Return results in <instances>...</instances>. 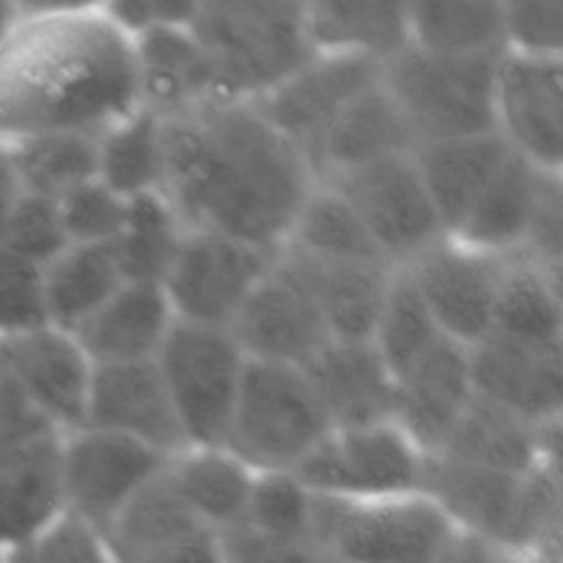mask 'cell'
I'll return each instance as SVG.
<instances>
[{
    "instance_id": "1",
    "label": "cell",
    "mask_w": 563,
    "mask_h": 563,
    "mask_svg": "<svg viewBox=\"0 0 563 563\" xmlns=\"http://www.w3.org/2000/svg\"><path fill=\"white\" fill-rule=\"evenodd\" d=\"M163 121V196L181 225L278 253L317 185L302 148L253 102L212 99Z\"/></svg>"
},
{
    "instance_id": "2",
    "label": "cell",
    "mask_w": 563,
    "mask_h": 563,
    "mask_svg": "<svg viewBox=\"0 0 563 563\" xmlns=\"http://www.w3.org/2000/svg\"><path fill=\"white\" fill-rule=\"evenodd\" d=\"M0 49V137H99L141 108L132 38L102 3L20 5Z\"/></svg>"
},
{
    "instance_id": "3",
    "label": "cell",
    "mask_w": 563,
    "mask_h": 563,
    "mask_svg": "<svg viewBox=\"0 0 563 563\" xmlns=\"http://www.w3.org/2000/svg\"><path fill=\"white\" fill-rule=\"evenodd\" d=\"M190 31L218 97L234 102H256L313 58L306 3H196Z\"/></svg>"
},
{
    "instance_id": "4",
    "label": "cell",
    "mask_w": 563,
    "mask_h": 563,
    "mask_svg": "<svg viewBox=\"0 0 563 563\" xmlns=\"http://www.w3.org/2000/svg\"><path fill=\"white\" fill-rule=\"evenodd\" d=\"M330 429L302 368L247 361L223 449L253 473H291Z\"/></svg>"
},
{
    "instance_id": "5",
    "label": "cell",
    "mask_w": 563,
    "mask_h": 563,
    "mask_svg": "<svg viewBox=\"0 0 563 563\" xmlns=\"http://www.w3.org/2000/svg\"><path fill=\"white\" fill-rule=\"evenodd\" d=\"M498 58H438L405 47L385 60L379 82L399 104L418 143L495 132Z\"/></svg>"
},
{
    "instance_id": "6",
    "label": "cell",
    "mask_w": 563,
    "mask_h": 563,
    "mask_svg": "<svg viewBox=\"0 0 563 563\" xmlns=\"http://www.w3.org/2000/svg\"><path fill=\"white\" fill-rule=\"evenodd\" d=\"M456 533L421 493L372 500L317 495L311 548L339 563H427Z\"/></svg>"
},
{
    "instance_id": "7",
    "label": "cell",
    "mask_w": 563,
    "mask_h": 563,
    "mask_svg": "<svg viewBox=\"0 0 563 563\" xmlns=\"http://www.w3.org/2000/svg\"><path fill=\"white\" fill-rule=\"evenodd\" d=\"M154 363L187 449H223L247 363L229 330L174 322Z\"/></svg>"
},
{
    "instance_id": "8",
    "label": "cell",
    "mask_w": 563,
    "mask_h": 563,
    "mask_svg": "<svg viewBox=\"0 0 563 563\" xmlns=\"http://www.w3.org/2000/svg\"><path fill=\"white\" fill-rule=\"evenodd\" d=\"M273 262L275 253L258 251L247 242L185 229L159 286L176 322L229 330Z\"/></svg>"
},
{
    "instance_id": "9",
    "label": "cell",
    "mask_w": 563,
    "mask_h": 563,
    "mask_svg": "<svg viewBox=\"0 0 563 563\" xmlns=\"http://www.w3.org/2000/svg\"><path fill=\"white\" fill-rule=\"evenodd\" d=\"M165 456L135 440L97 429L60 434L58 484L64 515L102 537L126 504L168 467Z\"/></svg>"
},
{
    "instance_id": "10",
    "label": "cell",
    "mask_w": 563,
    "mask_h": 563,
    "mask_svg": "<svg viewBox=\"0 0 563 563\" xmlns=\"http://www.w3.org/2000/svg\"><path fill=\"white\" fill-rule=\"evenodd\" d=\"M423 454L394 427L330 429L295 467V476L319 498L372 500L418 493Z\"/></svg>"
},
{
    "instance_id": "11",
    "label": "cell",
    "mask_w": 563,
    "mask_h": 563,
    "mask_svg": "<svg viewBox=\"0 0 563 563\" xmlns=\"http://www.w3.org/2000/svg\"><path fill=\"white\" fill-rule=\"evenodd\" d=\"M328 185L350 201L377 251L394 269L407 267L434 242L449 236L418 174L412 152L379 159L330 179Z\"/></svg>"
},
{
    "instance_id": "12",
    "label": "cell",
    "mask_w": 563,
    "mask_h": 563,
    "mask_svg": "<svg viewBox=\"0 0 563 563\" xmlns=\"http://www.w3.org/2000/svg\"><path fill=\"white\" fill-rule=\"evenodd\" d=\"M504 262L506 256L443 236L401 269L410 275L440 335L473 350L493 333Z\"/></svg>"
},
{
    "instance_id": "13",
    "label": "cell",
    "mask_w": 563,
    "mask_h": 563,
    "mask_svg": "<svg viewBox=\"0 0 563 563\" xmlns=\"http://www.w3.org/2000/svg\"><path fill=\"white\" fill-rule=\"evenodd\" d=\"M91 361L53 324L0 339V379L58 434L82 429Z\"/></svg>"
},
{
    "instance_id": "14",
    "label": "cell",
    "mask_w": 563,
    "mask_h": 563,
    "mask_svg": "<svg viewBox=\"0 0 563 563\" xmlns=\"http://www.w3.org/2000/svg\"><path fill=\"white\" fill-rule=\"evenodd\" d=\"M495 132L544 174L563 168V58L504 53L495 69Z\"/></svg>"
},
{
    "instance_id": "15",
    "label": "cell",
    "mask_w": 563,
    "mask_h": 563,
    "mask_svg": "<svg viewBox=\"0 0 563 563\" xmlns=\"http://www.w3.org/2000/svg\"><path fill=\"white\" fill-rule=\"evenodd\" d=\"M467 357L478 399L537 427L561 423L563 344H526L489 333Z\"/></svg>"
},
{
    "instance_id": "16",
    "label": "cell",
    "mask_w": 563,
    "mask_h": 563,
    "mask_svg": "<svg viewBox=\"0 0 563 563\" xmlns=\"http://www.w3.org/2000/svg\"><path fill=\"white\" fill-rule=\"evenodd\" d=\"M229 333L247 361L302 372L333 344L306 291L275 262L229 324Z\"/></svg>"
},
{
    "instance_id": "17",
    "label": "cell",
    "mask_w": 563,
    "mask_h": 563,
    "mask_svg": "<svg viewBox=\"0 0 563 563\" xmlns=\"http://www.w3.org/2000/svg\"><path fill=\"white\" fill-rule=\"evenodd\" d=\"M383 64L352 55H313L280 86L256 99V110L308 157L330 121L366 88L377 86Z\"/></svg>"
},
{
    "instance_id": "18",
    "label": "cell",
    "mask_w": 563,
    "mask_h": 563,
    "mask_svg": "<svg viewBox=\"0 0 563 563\" xmlns=\"http://www.w3.org/2000/svg\"><path fill=\"white\" fill-rule=\"evenodd\" d=\"M82 427L135 440L165 456L187 449L154 361L93 366Z\"/></svg>"
},
{
    "instance_id": "19",
    "label": "cell",
    "mask_w": 563,
    "mask_h": 563,
    "mask_svg": "<svg viewBox=\"0 0 563 563\" xmlns=\"http://www.w3.org/2000/svg\"><path fill=\"white\" fill-rule=\"evenodd\" d=\"M476 399L465 346L440 339L396 379L394 427L421 451L438 454Z\"/></svg>"
},
{
    "instance_id": "20",
    "label": "cell",
    "mask_w": 563,
    "mask_h": 563,
    "mask_svg": "<svg viewBox=\"0 0 563 563\" xmlns=\"http://www.w3.org/2000/svg\"><path fill=\"white\" fill-rule=\"evenodd\" d=\"M275 264L306 291L330 341L368 344L388 291V264L324 262L295 251L275 253Z\"/></svg>"
},
{
    "instance_id": "21",
    "label": "cell",
    "mask_w": 563,
    "mask_h": 563,
    "mask_svg": "<svg viewBox=\"0 0 563 563\" xmlns=\"http://www.w3.org/2000/svg\"><path fill=\"white\" fill-rule=\"evenodd\" d=\"M526 476H509L467 465L454 456L432 454L423 456L418 493L427 495L456 531L504 553Z\"/></svg>"
},
{
    "instance_id": "22",
    "label": "cell",
    "mask_w": 563,
    "mask_h": 563,
    "mask_svg": "<svg viewBox=\"0 0 563 563\" xmlns=\"http://www.w3.org/2000/svg\"><path fill=\"white\" fill-rule=\"evenodd\" d=\"M60 434L42 429L0 440V548H20L64 515L58 484Z\"/></svg>"
},
{
    "instance_id": "23",
    "label": "cell",
    "mask_w": 563,
    "mask_h": 563,
    "mask_svg": "<svg viewBox=\"0 0 563 563\" xmlns=\"http://www.w3.org/2000/svg\"><path fill=\"white\" fill-rule=\"evenodd\" d=\"M416 135L383 82L357 93L308 152L317 181L339 179L379 159L410 154Z\"/></svg>"
},
{
    "instance_id": "24",
    "label": "cell",
    "mask_w": 563,
    "mask_h": 563,
    "mask_svg": "<svg viewBox=\"0 0 563 563\" xmlns=\"http://www.w3.org/2000/svg\"><path fill=\"white\" fill-rule=\"evenodd\" d=\"M176 317L159 284H124L71 330L91 366L154 361Z\"/></svg>"
},
{
    "instance_id": "25",
    "label": "cell",
    "mask_w": 563,
    "mask_h": 563,
    "mask_svg": "<svg viewBox=\"0 0 563 563\" xmlns=\"http://www.w3.org/2000/svg\"><path fill=\"white\" fill-rule=\"evenodd\" d=\"M333 429L394 423L396 379L372 344H333L306 368Z\"/></svg>"
},
{
    "instance_id": "26",
    "label": "cell",
    "mask_w": 563,
    "mask_h": 563,
    "mask_svg": "<svg viewBox=\"0 0 563 563\" xmlns=\"http://www.w3.org/2000/svg\"><path fill=\"white\" fill-rule=\"evenodd\" d=\"M141 108L157 115L185 113L218 97L212 69L190 25H165L132 36Z\"/></svg>"
},
{
    "instance_id": "27",
    "label": "cell",
    "mask_w": 563,
    "mask_h": 563,
    "mask_svg": "<svg viewBox=\"0 0 563 563\" xmlns=\"http://www.w3.org/2000/svg\"><path fill=\"white\" fill-rule=\"evenodd\" d=\"M561 423L537 427L484 399H473L438 454L487 471L526 476L544 462H559Z\"/></svg>"
},
{
    "instance_id": "28",
    "label": "cell",
    "mask_w": 563,
    "mask_h": 563,
    "mask_svg": "<svg viewBox=\"0 0 563 563\" xmlns=\"http://www.w3.org/2000/svg\"><path fill=\"white\" fill-rule=\"evenodd\" d=\"M509 154V146L498 132L418 143L412 148L416 168L438 209L445 234L451 236L460 231Z\"/></svg>"
},
{
    "instance_id": "29",
    "label": "cell",
    "mask_w": 563,
    "mask_h": 563,
    "mask_svg": "<svg viewBox=\"0 0 563 563\" xmlns=\"http://www.w3.org/2000/svg\"><path fill=\"white\" fill-rule=\"evenodd\" d=\"M553 176L559 174H544L517 154H509L465 223L451 236L493 256H515L526 245L539 198Z\"/></svg>"
},
{
    "instance_id": "30",
    "label": "cell",
    "mask_w": 563,
    "mask_h": 563,
    "mask_svg": "<svg viewBox=\"0 0 563 563\" xmlns=\"http://www.w3.org/2000/svg\"><path fill=\"white\" fill-rule=\"evenodd\" d=\"M313 55H352L385 64L410 47L407 3H306Z\"/></svg>"
},
{
    "instance_id": "31",
    "label": "cell",
    "mask_w": 563,
    "mask_h": 563,
    "mask_svg": "<svg viewBox=\"0 0 563 563\" xmlns=\"http://www.w3.org/2000/svg\"><path fill=\"white\" fill-rule=\"evenodd\" d=\"M410 47L438 58L504 55V3L495 0H423L407 3Z\"/></svg>"
},
{
    "instance_id": "32",
    "label": "cell",
    "mask_w": 563,
    "mask_h": 563,
    "mask_svg": "<svg viewBox=\"0 0 563 563\" xmlns=\"http://www.w3.org/2000/svg\"><path fill=\"white\" fill-rule=\"evenodd\" d=\"M168 476L187 509L212 533L242 528L253 476L225 449H185L168 462Z\"/></svg>"
},
{
    "instance_id": "33",
    "label": "cell",
    "mask_w": 563,
    "mask_h": 563,
    "mask_svg": "<svg viewBox=\"0 0 563 563\" xmlns=\"http://www.w3.org/2000/svg\"><path fill=\"white\" fill-rule=\"evenodd\" d=\"M47 324L71 330L86 322L108 297L126 284L119 258L110 245H66L58 256L38 269Z\"/></svg>"
},
{
    "instance_id": "34",
    "label": "cell",
    "mask_w": 563,
    "mask_h": 563,
    "mask_svg": "<svg viewBox=\"0 0 563 563\" xmlns=\"http://www.w3.org/2000/svg\"><path fill=\"white\" fill-rule=\"evenodd\" d=\"M493 333L526 344H563L561 273L531 256H506Z\"/></svg>"
},
{
    "instance_id": "35",
    "label": "cell",
    "mask_w": 563,
    "mask_h": 563,
    "mask_svg": "<svg viewBox=\"0 0 563 563\" xmlns=\"http://www.w3.org/2000/svg\"><path fill=\"white\" fill-rule=\"evenodd\" d=\"M97 179L124 201L163 192L165 185V121L148 108L97 137Z\"/></svg>"
},
{
    "instance_id": "36",
    "label": "cell",
    "mask_w": 563,
    "mask_h": 563,
    "mask_svg": "<svg viewBox=\"0 0 563 563\" xmlns=\"http://www.w3.org/2000/svg\"><path fill=\"white\" fill-rule=\"evenodd\" d=\"M11 179L20 192L60 198L97 179V137L80 132H36L3 141Z\"/></svg>"
},
{
    "instance_id": "37",
    "label": "cell",
    "mask_w": 563,
    "mask_h": 563,
    "mask_svg": "<svg viewBox=\"0 0 563 563\" xmlns=\"http://www.w3.org/2000/svg\"><path fill=\"white\" fill-rule=\"evenodd\" d=\"M280 251H295L324 262L388 264L350 201L328 181H317L311 187Z\"/></svg>"
},
{
    "instance_id": "38",
    "label": "cell",
    "mask_w": 563,
    "mask_h": 563,
    "mask_svg": "<svg viewBox=\"0 0 563 563\" xmlns=\"http://www.w3.org/2000/svg\"><path fill=\"white\" fill-rule=\"evenodd\" d=\"M181 234L185 225L163 192L126 201L124 225L113 242L126 284H163Z\"/></svg>"
},
{
    "instance_id": "39",
    "label": "cell",
    "mask_w": 563,
    "mask_h": 563,
    "mask_svg": "<svg viewBox=\"0 0 563 563\" xmlns=\"http://www.w3.org/2000/svg\"><path fill=\"white\" fill-rule=\"evenodd\" d=\"M440 339L443 335H440L429 308L423 306L418 289L412 286L410 275L401 267L394 269L368 344L377 350V355L383 357V363L394 374V379H399Z\"/></svg>"
},
{
    "instance_id": "40",
    "label": "cell",
    "mask_w": 563,
    "mask_h": 563,
    "mask_svg": "<svg viewBox=\"0 0 563 563\" xmlns=\"http://www.w3.org/2000/svg\"><path fill=\"white\" fill-rule=\"evenodd\" d=\"M317 495L295 473H256L242 528L280 544L311 548Z\"/></svg>"
},
{
    "instance_id": "41",
    "label": "cell",
    "mask_w": 563,
    "mask_h": 563,
    "mask_svg": "<svg viewBox=\"0 0 563 563\" xmlns=\"http://www.w3.org/2000/svg\"><path fill=\"white\" fill-rule=\"evenodd\" d=\"M0 245L38 269L53 262L69 245L64 229H60L53 198L16 190V196L9 203V212H5Z\"/></svg>"
},
{
    "instance_id": "42",
    "label": "cell",
    "mask_w": 563,
    "mask_h": 563,
    "mask_svg": "<svg viewBox=\"0 0 563 563\" xmlns=\"http://www.w3.org/2000/svg\"><path fill=\"white\" fill-rule=\"evenodd\" d=\"M55 209L69 245H110L121 234L126 201L99 179H88L55 198Z\"/></svg>"
},
{
    "instance_id": "43",
    "label": "cell",
    "mask_w": 563,
    "mask_h": 563,
    "mask_svg": "<svg viewBox=\"0 0 563 563\" xmlns=\"http://www.w3.org/2000/svg\"><path fill=\"white\" fill-rule=\"evenodd\" d=\"M504 53L563 58V0L504 3Z\"/></svg>"
},
{
    "instance_id": "44",
    "label": "cell",
    "mask_w": 563,
    "mask_h": 563,
    "mask_svg": "<svg viewBox=\"0 0 563 563\" xmlns=\"http://www.w3.org/2000/svg\"><path fill=\"white\" fill-rule=\"evenodd\" d=\"M9 563H115L104 539L80 520L60 515L42 533L5 550Z\"/></svg>"
},
{
    "instance_id": "45",
    "label": "cell",
    "mask_w": 563,
    "mask_h": 563,
    "mask_svg": "<svg viewBox=\"0 0 563 563\" xmlns=\"http://www.w3.org/2000/svg\"><path fill=\"white\" fill-rule=\"evenodd\" d=\"M47 324L38 267L0 245V339Z\"/></svg>"
},
{
    "instance_id": "46",
    "label": "cell",
    "mask_w": 563,
    "mask_h": 563,
    "mask_svg": "<svg viewBox=\"0 0 563 563\" xmlns=\"http://www.w3.org/2000/svg\"><path fill=\"white\" fill-rule=\"evenodd\" d=\"M113 559L115 563H223V548H220L218 533L201 528V531L181 533V537L146 544V548L130 550Z\"/></svg>"
},
{
    "instance_id": "47",
    "label": "cell",
    "mask_w": 563,
    "mask_h": 563,
    "mask_svg": "<svg viewBox=\"0 0 563 563\" xmlns=\"http://www.w3.org/2000/svg\"><path fill=\"white\" fill-rule=\"evenodd\" d=\"M110 20L126 33L154 31L165 25H190L196 14V3H179V0H126V3H102Z\"/></svg>"
},
{
    "instance_id": "48",
    "label": "cell",
    "mask_w": 563,
    "mask_h": 563,
    "mask_svg": "<svg viewBox=\"0 0 563 563\" xmlns=\"http://www.w3.org/2000/svg\"><path fill=\"white\" fill-rule=\"evenodd\" d=\"M223 563H306L313 548H297V544H280L267 537L234 528L220 537Z\"/></svg>"
},
{
    "instance_id": "49",
    "label": "cell",
    "mask_w": 563,
    "mask_h": 563,
    "mask_svg": "<svg viewBox=\"0 0 563 563\" xmlns=\"http://www.w3.org/2000/svg\"><path fill=\"white\" fill-rule=\"evenodd\" d=\"M500 555H504L500 550L489 548V544L478 542V539L473 537H465V533H456V537L427 563H498Z\"/></svg>"
},
{
    "instance_id": "50",
    "label": "cell",
    "mask_w": 563,
    "mask_h": 563,
    "mask_svg": "<svg viewBox=\"0 0 563 563\" xmlns=\"http://www.w3.org/2000/svg\"><path fill=\"white\" fill-rule=\"evenodd\" d=\"M14 196H16V187H14V179H11L9 159H5L3 137H0V234H3V220H5V212H9L11 198Z\"/></svg>"
},
{
    "instance_id": "51",
    "label": "cell",
    "mask_w": 563,
    "mask_h": 563,
    "mask_svg": "<svg viewBox=\"0 0 563 563\" xmlns=\"http://www.w3.org/2000/svg\"><path fill=\"white\" fill-rule=\"evenodd\" d=\"M16 20H20V11H16V3H0V49L5 47L9 36L14 33Z\"/></svg>"
},
{
    "instance_id": "52",
    "label": "cell",
    "mask_w": 563,
    "mask_h": 563,
    "mask_svg": "<svg viewBox=\"0 0 563 563\" xmlns=\"http://www.w3.org/2000/svg\"><path fill=\"white\" fill-rule=\"evenodd\" d=\"M306 563H339V561L328 559V555H324V553H319V550H313V553L308 555V561H306Z\"/></svg>"
},
{
    "instance_id": "53",
    "label": "cell",
    "mask_w": 563,
    "mask_h": 563,
    "mask_svg": "<svg viewBox=\"0 0 563 563\" xmlns=\"http://www.w3.org/2000/svg\"><path fill=\"white\" fill-rule=\"evenodd\" d=\"M0 563H9V555H5L3 548H0Z\"/></svg>"
}]
</instances>
